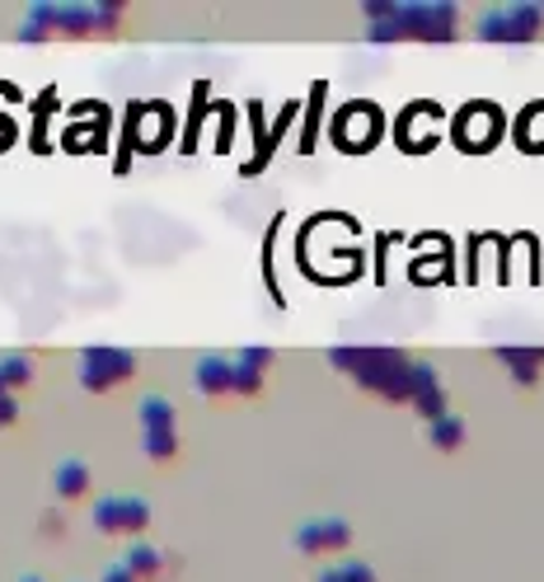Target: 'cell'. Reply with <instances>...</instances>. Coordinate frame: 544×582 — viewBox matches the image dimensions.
Returning a JSON list of instances; mask_svg holds the SVG:
<instances>
[{
	"label": "cell",
	"mask_w": 544,
	"mask_h": 582,
	"mask_svg": "<svg viewBox=\"0 0 544 582\" xmlns=\"http://www.w3.org/2000/svg\"><path fill=\"white\" fill-rule=\"evenodd\" d=\"M460 432H465L460 418H446V414L432 418V442H436V447H455V442H460Z\"/></svg>",
	"instance_id": "14"
},
{
	"label": "cell",
	"mask_w": 544,
	"mask_h": 582,
	"mask_svg": "<svg viewBox=\"0 0 544 582\" xmlns=\"http://www.w3.org/2000/svg\"><path fill=\"white\" fill-rule=\"evenodd\" d=\"M146 521H151V507H146V498H132V493H113V498H99V507H95V526L109 536L142 531Z\"/></svg>",
	"instance_id": "6"
},
{
	"label": "cell",
	"mask_w": 544,
	"mask_h": 582,
	"mask_svg": "<svg viewBox=\"0 0 544 582\" xmlns=\"http://www.w3.org/2000/svg\"><path fill=\"white\" fill-rule=\"evenodd\" d=\"M122 20L118 6H33L20 29L24 43L52 39V33H109Z\"/></svg>",
	"instance_id": "1"
},
{
	"label": "cell",
	"mask_w": 544,
	"mask_h": 582,
	"mask_svg": "<svg viewBox=\"0 0 544 582\" xmlns=\"http://www.w3.org/2000/svg\"><path fill=\"white\" fill-rule=\"evenodd\" d=\"M268 362H273V352H268V348L240 352V358L231 362V372H235V391H240V395L258 391V381H263V366H268Z\"/></svg>",
	"instance_id": "10"
},
{
	"label": "cell",
	"mask_w": 544,
	"mask_h": 582,
	"mask_svg": "<svg viewBox=\"0 0 544 582\" xmlns=\"http://www.w3.org/2000/svg\"><path fill=\"white\" fill-rule=\"evenodd\" d=\"M333 362H343V372H353L366 391H380L390 399H409L413 391V362H403L399 352H380V348H366V352H353V348H338Z\"/></svg>",
	"instance_id": "2"
},
{
	"label": "cell",
	"mask_w": 544,
	"mask_h": 582,
	"mask_svg": "<svg viewBox=\"0 0 544 582\" xmlns=\"http://www.w3.org/2000/svg\"><path fill=\"white\" fill-rule=\"evenodd\" d=\"M142 437H146V455L151 461H169L179 451V418H174V404L151 395L142 404Z\"/></svg>",
	"instance_id": "4"
},
{
	"label": "cell",
	"mask_w": 544,
	"mask_h": 582,
	"mask_svg": "<svg viewBox=\"0 0 544 582\" xmlns=\"http://www.w3.org/2000/svg\"><path fill=\"white\" fill-rule=\"evenodd\" d=\"M103 582H136V578H132V569H127V563H113V569L103 573Z\"/></svg>",
	"instance_id": "16"
},
{
	"label": "cell",
	"mask_w": 544,
	"mask_h": 582,
	"mask_svg": "<svg viewBox=\"0 0 544 582\" xmlns=\"http://www.w3.org/2000/svg\"><path fill=\"white\" fill-rule=\"evenodd\" d=\"M192 385H198L202 395H225V391H235L231 362H225V358H202L198 372H192Z\"/></svg>",
	"instance_id": "9"
},
{
	"label": "cell",
	"mask_w": 544,
	"mask_h": 582,
	"mask_svg": "<svg viewBox=\"0 0 544 582\" xmlns=\"http://www.w3.org/2000/svg\"><path fill=\"white\" fill-rule=\"evenodd\" d=\"M20 582H43V578H20Z\"/></svg>",
	"instance_id": "17"
},
{
	"label": "cell",
	"mask_w": 544,
	"mask_h": 582,
	"mask_svg": "<svg viewBox=\"0 0 544 582\" xmlns=\"http://www.w3.org/2000/svg\"><path fill=\"white\" fill-rule=\"evenodd\" d=\"M132 569V578L142 582V578H151V573H160V550H151V545H132L127 550V559H122Z\"/></svg>",
	"instance_id": "12"
},
{
	"label": "cell",
	"mask_w": 544,
	"mask_h": 582,
	"mask_svg": "<svg viewBox=\"0 0 544 582\" xmlns=\"http://www.w3.org/2000/svg\"><path fill=\"white\" fill-rule=\"evenodd\" d=\"M136 376V358L127 348H85L80 352V385L90 395H109L113 385Z\"/></svg>",
	"instance_id": "3"
},
{
	"label": "cell",
	"mask_w": 544,
	"mask_h": 582,
	"mask_svg": "<svg viewBox=\"0 0 544 582\" xmlns=\"http://www.w3.org/2000/svg\"><path fill=\"white\" fill-rule=\"evenodd\" d=\"M395 14V33H413V39H451L455 33V10L451 6H403V10H385Z\"/></svg>",
	"instance_id": "7"
},
{
	"label": "cell",
	"mask_w": 544,
	"mask_h": 582,
	"mask_svg": "<svg viewBox=\"0 0 544 582\" xmlns=\"http://www.w3.org/2000/svg\"><path fill=\"white\" fill-rule=\"evenodd\" d=\"M14 418H20V404H14V391H10V385H0V428H10Z\"/></svg>",
	"instance_id": "15"
},
{
	"label": "cell",
	"mask_w": 544,
	"mask_h": 582,
	"mask_svg": "<svg viewBox=\"0 0 544 582\" xmlns=\"http://www.w3.org/2000/svg\"><path fill=\"white\" fill-rule=\"evenodd\" d=\"M544 24V14L535 6H502V10H488L484 14V39L488 43H525V39H535Z\"/></svg>",
	"instance_id": "5"
},
{
	"label": "cell",
	"mask_w": 544,
	"mask_h": 582,
	"mask_svg": "<svg viewBox=\"0 0 544 582\" xmlns=\"http://www.w3.org/2000/svg\"><path fill=\"white\" fill-rule=\"evenodd\" d=\"M33 381V362L29 358H0V385H10L14 395H20V385Z\"/></svg>",
	"instance_id": "13"
},
{
	"label": "cell",
	"mask_w": 544,
	"mask_h": 582,
	"mask_svg": "<svg viewBox=\"0 0 544 582\" xmlns=\"http://www.w3.org/2000/svg\"><path fill=\"white\" fill-rule=\"evenodd\" d=\"M347 540H353V531H347L343 521H333V517H324V521H310V526H301V531H296V545H301L306 554H320V550H343Z\"/></svg>",
	"instance_id": "8"
},
{
	"label": "cell",
	"mask_w": 544,
	"mask_h": 582,
	"mask_svg": "<svg viewBox=\"0 0 544 582\" xmlns=\"http://www.w3.org/2000/svg\"><path fill=\"white\" fill-rule=\"evenodd\" d=\"M90 488V465L85 461H62L57 465V493L62 498H76V493Z\"/></svg>",
	"instance_id": "11"
}]
</instances>
